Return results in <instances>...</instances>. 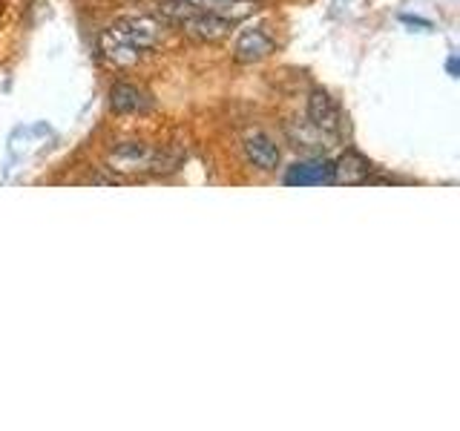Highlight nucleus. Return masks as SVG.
<instances>
[{"instance_id":"423d86ee","label":"nucleus","mask_w":460,"mask_h":431,"mask_svg":"<svg viewBox=\"0 0 460 431\" xmlns=\"http://www.w3.org/2000/svg\"><path fill=\"white\" fill-rule=\"evenodd\" d=\"M244 155H248V162L256 170H265V172H273V170L279 167V162H282L279 147L265 133H253V136L244 138Z\"/></svg>"},{"instance_id":"1a4fd4ad","label":"nucleus","mask_w":460,"mask_h":431,"mask_svg":"<svg viewBox=\"0 0 460 431\" xmlns=\"http://www.w3.org/2000/svg\"><path fill=\"white\" fill-rule=\"evenodd\" d=\"M331 164H334V181L357 184V181H366L368 176V162H363V158L354 153H345L340 162H331Z\"/></svg>"},{"instance_id":"9d476101","label":"nucleus","mask_w":460,"mask_h":431,"mask_svg":"<svg viewBox=\"0 0 460 431\" xmlns=\"http://www.w3.org/2000/svg\"><path fill=\"white\" fill-rule=\"evenodd\" d=\"M193 4L201 6V9H219L225 4H242V0H193Z\"/></svg>"},{"instance_id":"f03ea898","label":"nucleus","mask_w":460,"mask_h":431,"mask_svg":"<svg viewBox=\"0 0 460 431\" xmlns=\"http://www.w3.org/2000/svg\"><path fill=\"white\" fill-rule=\"evenodd\" d=\"M107 164L112 172H127V176H136V172L164 176V172H172L181 164V155L150 147V144H141V141H124L119 147L110 150Z\"/></svg>"},{"instance_id":"6e6552de","label":"nucleus","mask_w":460,"mask_h":431,"mask_svg":"<svg viewBox=\"0 0 460 431\" xmlns=\"http://www.w3.org/2000/svg\"><path fill=\"white\" fill-rule=\"evenodd\" d=\"M320 181H334V164L331 162L296 164L288 172V184H320Z\"/></svg>"},{"instance_id":"20e7f679","label":"nucleus","mask_w":460,"mask_h":431,"mask_svg":"<svg viewBox=\"0 0 460 431\" xmlns=\"http://www.w3.org/2000/svg\"><path fill=\"white\" fill-rule=\"evenodd\" d=\"M308 121L316 133L323 136H340L342 129V110L325 90H314L308 98Z\"/></svg>"},{"instance_id":"7ed1b4c3","label":"nucleus","mask_w":460,"mask_h":431,"mask_svg":"<svg viewBox=\"0 0 460 431\" xmlns=\"http://www.w3.org/2000/svg\"><path fill=\"white\" fill-rule=\"evenodd\" d=\"M179 26L184 29V35L193 38V40H219L230 32V29H234V21L225 18V14H219L216 9L199 6L196 12L187 14Z\"/></svg>"},{"instance_id":"0eeeda50","label":"nucleus","mask_w":460,"mask_h":431,"mask_svg":"<svg viewBox=\"0 0 460 431\" xmlns=\"http://www.w3.org/2000/svg\"><path fill=\"white\" fill-rule=\"evenodd\" d=\"M110 107L119 115H136V112H147L153 107V101L147 92L133 84H115L110 90Z\"/></svg>"},{"instance_id":"39448f33","label":"nucleus","mask_w":460,"mask_h":431,"mask_svg":"<svg viewBox=\"0 0 460 431\" xmlns=\"http://www.w3.org/2000/svg\"><path fill=\"white\" fill-rule=\"evenodd\" d=\"M273 49H277V40L268 32L265 26H244L239 38H236V47H234V57L239 64H256L268 57Z\"/></svg>"},{"instance_id":"f257e3e1","label":"nucleus","mask_w":460,"mask_h":431,"mask_svg":"<svg viewBox=\"0 0 460 431\" xmlns=\"http://www.w3.org/2000/svg\"><path fill=\"white\" fill-rule=\"evenodd\" d=\"M162 40V23L150 14H136V18H121L98 38V47L104 57L115 66H133Z\"/></svg>"}]
</instances>
